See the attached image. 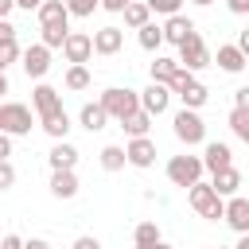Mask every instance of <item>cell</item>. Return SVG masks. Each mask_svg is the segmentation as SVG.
<instances>
[{
	"instance_id": "cell-1",
	"label": "cell",
	"mask_w": 249,
	"mask_h": 249,
	"mask_svg": "<svg viewBox=\"0 0 249 249\" xmlns=\"http://www.w3.org/2000/svg\"><path fill=\"white\" fill-rule=\"evenodd\" d=\"M187 202H191V210L198 214V218H206V222H218L222 214H226V198H218L214 195V187L210 183H195V187H187Z\"/></svg>"
},
{
	"instance_id": "cell-2",
	"label": "cell",
	"mask_w": 249,
	"mask_h": 249,
	"mask_svg": "<svg viewBox=\"0 0 249 249\" xmlns=\"http://www.w3.org/2000/svg\"><path fill=\"white\" fill-rule=\"evenodd\" d=\"M101 109H105V117H113L117 124L124 121V117H132L136 109H140V93L136 89H121V86H109L105 93H101V101H97Z\"/></svg>"
},
{
	"instance_id": "cell-3",
	"label": "cell",
	"mask_w": 249,
	"mask_h": 249,
	"mask_svg": "<svg viewBox=\"0 0 249 249\" xmlns=\"http://www.w3.org/2000/svg\"><path fill=\"white\" fill-rule=\"evenodd\" d=\"M183 70H202V66H210V47H206V39L198 35V31H191L183 43H179V58H175Z\"/></svg>"
},
{
	"instance_id": "cell-4",
	"label": "cell",
	"mask_w": 249,
	"mask_h": 249,
	"mask_svg": "<svg viewBox=\"0 0 249 249\" xmlns=\"http://www.w3.org/2000/svg\"><path fill=\"white\" fill-rule=\"evenodd\" d=\"M202 156H171L167 160V179L175 183V187H195L198 179H202Z\"/></svg>"
},
{
	"instance_id": "cell-5",
	"label": "cell",
	"mask_w": 249,
	"mask_h": 249,
	"mask_svg": "<svg viewBox=\"0 0 249 249\" xmlns=\"http://www.w3.org/2000/svg\"><path fill=\"white\" fill-rule=\"evenodd\" d=\"M171 128H175V136H179L187 148L206 140V121L198 117V109H179V113H175V121H171Z\"/></svg>"
},
{
	"instance_id": "cell-6",
	"label": "cell",
	"mask_w": 249,
	"mask_h": 249,
	"mask_svg": "<svg viewBox=\"0 0 249 249\" xmlns=\"http://www.w3.org/2000/svg\"><path fill=\"white\" fill-rule=\"evenodd\" d=\"M0 132L8 136H27L31 132V109L19 101H0Z\"/></svg>"
},
{
	"instance_id": "cell-7",
	"label": "cell",
	"mask_w": 249,
	"mask_h": 249,
	"mask_svg": "<svg viewBox=\"0 0 249 249\" xmlns=\"http://www.w3.org/2000/svg\"><path fill=\"white\" fill-rule=\"evenodd\" d=\"M62 54H66L70 66H86L89 54H93V35H86V31H70L66 43H62Z\"/></svg>"
},
{
	"instance_id": "cell-8",
	"label": "cell",
	"mask_w": 249,
	"mask_h": 249,
	"mask_svg": "<svg viewBox=\"0 0 249 249\" xmlns=\"http://www.w3.org/2000/svg\"><path fill=\"white\" fill-rule=\"evenodd\" d=\"M222 222H226L233 233H249V198H245V195H233V198L226 202Z\"/></svg>"
},
{
	"instance_id": "cell-9",
	"label": "cell",
	"mask_w": 249,
	"mask_h": 249,
	"mask_svg": "<svg viewBox=\"0 0 249 249\" xmlns=\"http://www.w3.org/2000/svg\"><path fill=\"white\" fill-rule=\"evenodd\" d=\"M167 105H171V89H167V86H160V82H152V86L140 93V109H144L148 117L167 113Z\"/></svg>"
},
{
	"instance_id": "cell-10",
	"label": "cell",
	"mask_w": 249,
	"mask_h": 249,
	"mask_svg": "<svg viewBox=\"0 0 249 249\" xmlns=\"http://www.w3.org/2000/svg\"><path fill=\"white\" fill-rule=\"evenodd\" d=\"M124 160H128V167H152L156 163V144L148 136H136V140L124 144Z\"/></svg>"
},
{
	"instance_id": "cell-11",
	"label": "cell",
	"mask_w": 249,
	"mask_h": 249,
	"mask_svg": "<svg viewBox=\"0 0 249 249\" xmlns=\"http://www.w3.org/2000/svg\"><path fill=\"white\" fill-rule=\"evenodd\" d=\"M202 167H206L210 175H218V171L233 167V152H230V144H222V140H210V144H206V152H202Z\"/></svg>"
},
{
	"instance_id": "cell-12",
	"label": "cell",
	"mask_w": 249,
	"mask_h": 249,
	"mask_svg": "<svg viewBox=\"0 0 249 249\" xmlns=\"http://www.w3.org/2000/svg\"><path fill=\"white\" fill-rule=\"evenodd\" d=\"M121 47H124V31H121V27L109 23V27L93 31V54H105V58H109V54H117Z\"/></svg>"
},
{
	"instance_id": "cell-13",
	"label": "cell",
	"mask_w": 249,
	"mask_h": 249,
	"mask_svg": "<svg viewBox=\"0 0 249 249\" xmlns=\"http://www.w3.org/2000/svg\"><path fill=\"white\" fill-rule=\"evenodd\" d=\"M23 70H27V78H43V74L51 70V51H47L43 43H31V47L23 51Z\"/></svg>"
},
{
	"instance_id": "cell-14",
	"label": "cell",
	"mask_w": 249,
	"mask_h": 249,
	"mask_svg": "<svg viewBox=\"0 0 249 249\" xmlns=\"http://www.w3.org/2000/svg\"><path fill=\"white\" fill-rule=\"evenodd\" d=\"M31 105H35V113H39V117H47V113H58V109H62V97H58V89H54V86L39 82V86L31 89Z\"/></svg>"
},
{
	"instance_id": "cell-15",
	"label": "cell",
	"mask_w": 249,
	"mask_h": 249,
	"mask_svg": "<svg viewBox=\"0 0 249 249\" xmlns=\"http://www.w3.org/2000/svg\"><path fill=\"white\" fill-rule=\"evenodd\" d=\"M210 62H218V70H226V74H241L245 70V54L237 51V43H222L218 54H210Z\"/></svg>"
},
{
	"instance_id": "cell-16",
	"label": "cell",
	"mask_w": 249,
	"mask_h": 249,
	"mask_svg": "<svg viewBox=\"0 0 249 249\" xmlns=\"http://www.w3.org/2000/svg\"><path fill=\"white\" fill-rule=\"evenodd\" d=\"M47 163H51V171H74V163H78V148H74L70 140H54Z\"/></svg>"
},
{
	"instance_id": "cell-17",
	"label": "cell",
	"mask_w": 249,
	"mask_h": 249,
	"mask_svg": "<svg viewBox=\"0 0 249 249\" xmlns=\"http://www.w3.org/2000/svg\"><path fill=\"white\" fill-rule=\"evenodd\" d=\"M210 187H214V195H218V198H233V195H237V187H241V171H237V167H226V171L210 175Z\"/></svg>"
},
{
	"instance_id": "cell-18",
	"label": "cell",
	"mask_w": 249,
	"mask_h": 249,
	"mask_svg": "<svg viewBox=\"0 0 249 249\" xmlns=\"http://www.w3.org/2000/svg\"><path fill=\"white\" fill-rule=\"evenodd\" d=\"M66 35H70V19H58V23H39V43H43L47 51L62 47V43H66Z\"/></svg>"
},
{
	"instance_id": "cell-19",
	"label": "cell",
	"mask_w": 249,
	"mask_h": 249,
	"mask_svg": "<svg viewBox=\"0 0 249 249\" xmlns=\"http://www.w3.org/2000/svg\"><path fill=\"white\" fill-rule=\"evenodd\" d=\"M160 31H163V43H175V47H179V43H183V39L195 31V23H191V19L179 12V16H167V23H163Z\"/></svg>"
},
{
	"instance_id": "cell-20",
	"label": "cell",
	"mask_w": 249,
	"mask_h": 249,
	"mask_svg": "<svg viewBox=\"0 0 249 249\" xmlns=\"http://www.w3.org/2000/svg\"><path fill=\"white\" fill-rule=\"evenodd\" d=\"M39 128H43L47 136H54V140H66V132H70V117H66V109L39 117Z\"/></svg>"
},
{
	"instance_id": "cell-21",
	"label": "cell",
	"mask_w": 249,
	"mask_h": 249,
	"mask_svg": "<svg viewBox=\"0 0 249 249\" xmlns=\"http://www.w3.org/2000/svg\"><path fill=\"white\" fill-rule=\"evenodd\" d=\"M51 195L54 198H74L78 195V175L74 171H51Z\"/></svg>"
},
{
	"instance_id": "cell-22",
	"label": "cell",
	"mask_w": 249,
	"mask_h": 249,
	"mask_svg": "<svg viewBox=\"0 0 249 249\" xmlns=\"http://www.w3.org/2000/svg\"><path fill=\"white\" fill-rule=\"evenodd\" d=\"M148 74H152V82H160V86H167L175 74H179V62L175 58H167V54H156V62L148 66Z\"/></svg>"
},
{
	"instance_id": "cell-23",
	"label": "cell",
	"mask_w": 249,
	"mask_h": 249,
	"mask_svg": "<svg viewBox=\"0 0 249 249\" xmlns=\"http://www.w3.org/2000/svg\"><path fill=\"white\" fill-rule=\"evenodd\" d=\"M121 16H124V27H132V31H140L144 23H152V12H148V4H144V0H132Z\"/></svg>"
},
{
	"instance_id": "cell-24",
	"label": "cell",
	"mask_w": 249,
	"mask_h": 249,
	"mask_svg": "<svg viewBox=\"0 0 249 249\" xmlns=\"http://www.w3.org/2000/svg\"><path fill=\"white\" fill-rule=\"evenodd\" d=\"M78 121H82V128H89V132H101L105 128V109L97 105V101H89V105H82V113H78Z\"/></svg>"
},
{
	"instance_id": "cell-25",
	"label": "cell",
	"mask_w": 249,
	"mask_h": 249,
	"mask_svg": "<svg viewBox=\"0 0 249 249\" xmlns=\"http://www.w3.org/2000/svg\"><path fill=\"white\" fill-rule=\"evenodd\" d=\"M206 97H210V89H206V86H202L198 78H195V82H191V86H187V89L179 93L183 109H202V105H206Z\"/></svg>"
},
{
	"instance_id": "cell-26",
	"label": "cell",
	"mask_w": 249,
	"mask_h": 249,
	"mask_svg": "<svg viewBox=\"0 0 249 249\" xmlns=\"http://www.w3.org/2000/svg\"><path fill=\"white\" fill-rule=\"evenodd\" d=\"M121 128H124L132 140H136V136H148V128H152V117H148L144 109H136L132 117H124V121H121Z\"/></svg>"
},
{
	"instance_id": "cell-27",
	"label": "cell",
	"mask_w": 249,
	"mask_h": 249,
	"mask_svg": "<svg viewBox=\"0 0 249 249\" xmlns=\"http://www.w3.org/2000/svg\"><path fill=\"white\" fill-rule=\"evenodd\" d=\"M97 163H101L105 171H121L128 160H124V148H121V144H105V148H101V156H97Z\"/></svg>"
},
{
	"instance_id": "cell-28",
	"label": "cell",
	"mask_w": 249,
	"mask_h": 249,
	"mask_svg": "<svg viewBox=\"0 0 249 249\" xmlns=\"http://www.w3.org/2000/svg\"><path fill=\"white\" fill-rule=\"evenodd\" d=\"M35 16H39V23H58V19H70V12H66V4H62V0H43Z\"/></svg>"
},
{
	"instance_id": "cell-29",
	"label": "cell",
	"mask_w": 249,
	"mask_h": 249,
	"mask_svg": "<svg viewBox=\"0 0 249 249\" xmlns=\"http://www.w3.org/2000/svg\"><path fill=\"white\" fill-rule=\"evenodd\" d=\"M156 241H160V226H156V222H140V226L132 230V245H136V249H152Z\"/></svg>"
},
{
	"instance_id": "cell-30",
	"label": "cell",
	"mask_w": 249,
	"mask_h": 249,
	"mask_svg": "<svg viewBox=\"0 0 249 249\" xmlns=\"http://www.w3.org/2000/svg\"><path fill=\"white\" fill-rule=\"evenodd\" d=\"M136 39H140V47H144V51H160V47H163V31H160L156 23H144Z\"/></svg>"
},
{
	"instance_id": "cell-31",
	"label": "cell",
	"mask_w": 249,
	"mask_h": 249,
	"mask_svg": "<svg viewBox=\"0 0 249 249\" xmlns=\"http://www.w3.org/2000/svg\"><path fill=\"white\" fill-rule=\"evenodd\" d=\"M230 128H233L237 140L249 144V109H230Z\"/></svg>"
},
{
	"instance_id": "cell-32",
	"label": "cell",
	"mask_w": 249,
	"mask_h": 249,
	"mask_svg": "<svg viewBox=\"0 0 249 249\" xmlns=\"http://www.w3.org/2000/svg\"><path fill=\"white\" fill-rule=\"evenodd\" d=\"M62 4H66V12L78 16V19H86V16H93V12L101 8V0H62Z\"/></svg>"
},
{
	"instance_id": "cell-33",
	"label": "cell",
	"mask_w": 249,
	"mask_h": 249,
	"mask_svg": "<svg viewBox=\"0 0 249 249\" xmlns=\"http://www.w3.org/2000/svg\"><path fill=\"white\" fill-rule=\"evenodd\" d=\"M66 89H89V70L86 66H70L66 70Z\"/></svg>"
},
{
	"instance_id": "cell-34",
	"label": "cell",
	"mask_w": 249,
	"mask_h": 249,
	"mask_svg": "<svg viewBox=\"0 0 249 249\" xmlns=\"http://www.w3.org/2000/svg\"><path fill=\"white\" fill-rule=\"evenodd\" d=\"M148 4V12H160V16H179V8H183V0H144Z\"/></svg>"
},
{
	"instance_id": "cell-35",
	"label": "cell",
	"mask_w": 249,
	"mask_h": 249,
	"mask_svg": "<svg viewBox=\"0 0 249 249\" xmlns=\"http://www.w3.org/2000/svg\"><path fill=\"white\" fill-rule=\"evenodd\" d=\"M191 82H195V74H191V70H183V66H179V74H175V78H171V82H167V89H171V93H175V97H179V93H183V89H187V86H191Z\"/></svg>"
},
{
	"instance_id": "cell-36",
	"label": "cell",
	"mask_w": 249,
	"mask_h": 249,
	"mask_svg": "<svg viewBox=\"0 0 249 249\" xmlns=\"http://www.w3.org/2000/svg\"><path fill=\"white\" fill-rule=\"evenodd\" d=\"M12 183H16V167H12L8 160H0V191H8Z\"/></svg>"
},
{
	"instance_id": "cell-37",
	"label": "cell",
	"mask_w": 249,
	"mask_h": 249,
	"mask_svg": "<svg viewBox=\"0 0 249 249\" xmlns=\"http://www.w3.org/2000/svg\"><path fill=\"white\" fill-rule=\"evenodd\" d=\"M8 43H16V23L0 19V47H8Z\"/></svg>"
},
{
	"instance_id": "cell-38",
	"label": "cell",
	"mask_w": 249,
	"mask_h": 249,
	"mask_svg": "<svg viewBox=\"0 0 249 249\" xmlns=\"http://www.w3.org/2000/svg\"><path fill=\"white\" fill-rule=\"evenodd\" d=\"M0 58H4V66H8V62H16V58H23L19 43H8V47H0Z\"/></svg>"
},
{
	"instance_id": "cell-39",
	"label": "cell",
	"mask_w": 249,
	"mask_h": 249,
	"mask_svg": "<svg viewBox=\"0 0 249 249\" xmlns=\"http://www.w3.org/2000/svg\"><path fill=\"white\" fill-rule=\"evenodd\" d=\"M233 109H249V86L233 89Z\"/></svg>"
},
{
	"instance_id": "cell-40",
	"label": "cell",
	"mask_w": 249,
	"mask_h": 249,
	"mask_svg": "<svg viewBox=\"0 0 249 249\" xmlns=\"http://www.w3.org/2000/svg\"><path fill=\"white\" fill-rule=\"evenodd\" d=\"M70 249H101V241H97V237H89V233H82V237H78Z\"/></svg>"
},
{
	"instance_id": "cell-41",
	"label": "cell",
	"mask_w": 249,
	"mask_h": 249,
	"mask_svg": "<svg viewBox=\"0 0 249 249\" xmlns=\"http://www.w3.org/2000/svg\"><path fill=\"white\" fill-rule=\"evenodd\" d=\"M226 8H230L233 16H249V0H226Z\"/></svg>"
},
{
	"instance_id": "cell-42",
	"label": "cell",
	"mask_w": 249,
	"mask_h": 249,
	"mask_svg": "<svg viewBox=\"0 0 249 249\" xmlns=\"http://www.w3.org/2000/svg\"><path fill=\"white\" fill-rule=\"evenodd\" d=\"M237 51H241L245 62H249V27H241V35H237Z\"/></svg>"
},
{
	"instance_id": "cell-43",
	"label": "cell",
	"mask_w": 249,
	"mask_h": 249,
	"mask_svg": "<svg viewBox=\"0 0 249 249\" xmlns=\"http://www.w3.org/2000/svg\"><path fill=\"white\" fill-rule=\"evenodd\" d=\"M128 4H132V0H101V8H105V12H124Z\"/></svg>"
},
{
	"instance_id": "cell-44",
	"label": "cell",
	"mask_w": 249,
	"mask_h": 249,
	"mask_svg": "<svg viewBox=\"0 0 249 249\" xmlns=\"http://www.w3.org/2000/svg\"><path fill=\"white\" fill-rule=\"evenodd\" d=\"M8 156H12V136L0 132V160H8Z\"/></svg>"
},
{
	"instance_id": "cell-45",
	"label": "cell",
	"mask_w": 249,
	"mask_h": 249,
	"mask_svg": "<svg viewBox=\"0 0 249 249\" xmlns=\"http://www.w3.org/2000/svg\"><path fill=\"white\" fill-rule=\"evenodd\" d=\"M23 249H51V241H43V237H31V241H23Z\"/></svg>"
},
{
	"instance_id": "cell-46",
	"label": "cell",
	"mask_w": 249,
	"mask_h": 249,
	"mask_svg": "<svg viewBox=\"0 0 249 249\" xmlns=\"http://www.w3.org/2000/svg\"><path fill=\"white\" fill-rule=\"evenodd\" d=\"M39 4L43 0H16V8H23V12H39Z\"/></svg>"
},
{
	"instance_id": "cell-47",
	"label": "cell",
	"mask_w": 249,
	"mask_h": 249,
	"mask_svg": "<svg viewBox=\"0 0 249 249\" xmlns=\"http://www.w3.org/2000/svg\"><path fill=\"white\" fill-rule=\"evenodd\" d=\"M16 8V0H0V19H8V12Z\"/></svg>"
},
{
	"instance_id": "cell-48",
	"label": "cell",
	"mask_w": 249,
	"mask_h": 249,
	"mask_svg": "<svg viewBox=\"0 0 249 249\" xmlns=\"http://www.w3.org/2000/svg\"><path fill=\"white\" fill-rule=\"evenodd\" d=\"M233 249H249V233H237V245Z\"/></svg>"
},
{
	"instance_id": "cell-49",
	"label": "cell",
	"mask_w": 249,
	"mask_h": 249,
	"mask_svg": "<svg viewBox=\"0 0 249 249\" xmlns=\"http://www.w3.org/2000/svg\"><path fill=\"white\" fill-rule=\"evenodd\" d=\"M4 93H8V74H0V101H4Z\"/></svg>"
},
{
	"instance_id": "cell-50",
	"label": "cell",
	"mask_w": 249,
	"mask_h": 249,
	"mask_svg": "<svg viewBox=\"0 0 249 249\" xmlns=\"http://www.w3.org/2000/svg\"><path fill=\"white\" fill-rule=\"evenodd\" d=\"M152 249H175V245H167V241H156V245H152Z\"/></svg>"
},
{
	"instance_id": "cell-51",
	"label": "cell",
	"mask_w": 249,
	"mask_h": 249,
	"mask_svg": "<svg viewBox=\"0 0 249 249\" xmlns=\"http://www.w3.org/2000/svg\"><path fill=\"white\" fill-rule=\"evenodd\" d=\"M191 4H202V8H206V4H214V0H191Z\"/></svg>"
},
{
	"instance_id": "cell-52",
	"label": "cell",
	"mask_w": 249,
	"mask_h": 249,
	"mask_svg": "<svg viewBox=\"0 0 249 249\" xmlns=\"http://www.w3.org/2000/svg\"><path fill=\"white\" fill-rule=\"evenodd\" d=\"M4 70H8V66H4V58H0V74H4Z\"/></svg>"
},
{
	"instance_id": "cell-53",
	"label": "cell",
	"mask_w": 249,
	"mask_h": 249,
	"mask_svg": "<svg viewBox=\"0 0 249 249\" xmlns=\"http://www.w3.org/2000/svg\"><path fill=\"white\" fill-rule=\"evenodd\" d=\"M218 249H226V245H218Z\"/></svg>"
}]
</instances>
